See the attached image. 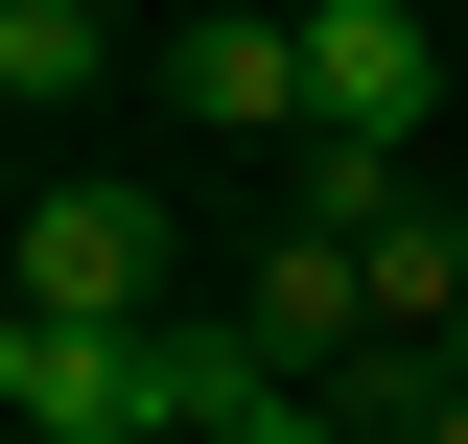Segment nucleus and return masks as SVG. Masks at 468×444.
I'll list each match as a JSON object with an SVG mask.
<instances>
[{
    "mask_svg": "<svg viewBox=\"0 0 468 444\" xmlns=\"http://www.w3.org/2000/svg\"><path fill=\"white\" fill-rule=\"evenodd\" d=\"M0 280H24L48 328H165V187H117V164L24 187V234H0Z\"/></svg>",
    "mask_w": 468,
    "mask_h": 444,
    "instance_id": "f257e3e1",
    "label": "nucleus"
},
{
    "mask_svg": "<svg viewBox=\"0 0 468 444\" xmlns=\"http://www.w3.org/2000/svg\"><path fill=\"white\" fill-rule=\"evenodd\" d=\"M445 117V24L421 0H304V141H421Z\"/></svg>",
    "mask_w": 468,
    "mask_h": 444,
    "instance_id": "f03ea898",
    "label": "nucleus"
},
{
    "mask_svg": "<svg viewBox=\"0 0 468 444\" xmlns=\"http://www.w3.org/2000/svg\"><path fill=\"white\" fill-rule=\"evenodd\" d=\"M165 117L187 141H304V0H187L165 24Z\"/></svg>",
    "mask_w": 468,
    "mask_h": 444,
    "instance_id": "7ed1b4c3",
    "label": "nucleus"
},
{
    "mask_svg": "<svg viewBox=\"0 0 468 444\" xmlns=\"http://www.w3.org/2000/svg\"><path fill=\"white\" fill-rule=\"evenodd\" d=\"M234 328L282 351V375H351V351H375V258H351L328 211H304V234H258V280H234Z\"/></svg>",
    "mask_w": 468,
    "mask_h": 444,
    "instance_id": "20e7f679",
    "label": "nucleus"
},
{
    "mask_svg": "<svg viewBox=\"0 0 468 444\" xmlns=\"http://www.w3.org/2000/svg\"><path fill=\"white\" fill-rule=\"evenodd\" d=\"M351 258H375V328H421V351L468 375V211H445V187H375Z\"/></svg>",
    "mask_w": 468,
    "mask_h": 444,
    "instance_id": "39448f33",
    "label": "nucleus"
},
{
    "mask_svg": "<svg viewBox=\"0 0 468 444\" xmlns=\"http://www.w3.org/2000/svg\"><path fill=\"white\" fill-rule=\"evenodd\" d=\"M117 94V0H0V117H94Z\"/></svg>",
    "mask_w": 468,
    "mask_h": 444,
    "instance_id": "423d86ee",
    "label": "nucleus"
},
{
    "mask_svg": "<svg viewBox=\"0 0 468 444\" xmlns=\"http://www.w3.org/2000/svg\"><path fill=\"white\" fill-rule=\"evenodd\" d=\"M211 444H351V397H328V375H282V397H234Z\"/></svg>",
    "mask_w": 468,
    "mask_h": 444,
    "instance_id": "0eeeda50",
    "label": "nucleus"
},
{
    "mask_svg": "<svg viewBox=\"0 0 468 444\" xmlns=\"http://www.w3.org/2000/svg\"><path fill=\"white\" fill-rule=\"evenodd\" d=\"M399 444H468V375H445V397H421V421H399Z\"/></svg>",
    "mask_w": 468,
    "mask_h": 444,
    "instance_id": "6e6552de",
    "label": "nucleus"
}]
</instances>
